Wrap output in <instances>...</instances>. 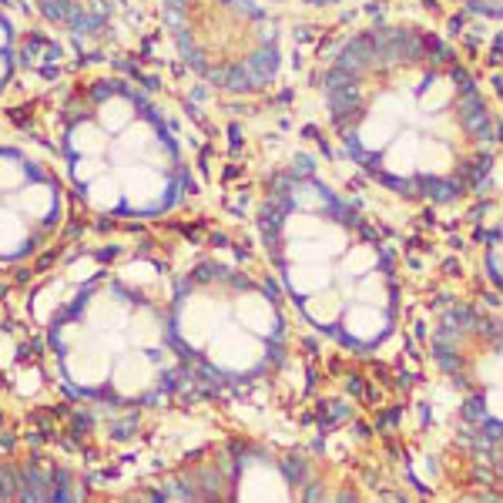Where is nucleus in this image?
<instances>
[{"mask_svg":"<svg viewBox=\"0 0 503 503\" xmlns=\"http://www.w3.org/2000/svg\"><path fill=\"white\" fill-rule=\"evenodd\" d=\"M329 282H332V272H329V265H319V262H299L289 269V286L302 296H315V292L329 289Z\"/></svg>","mask_w":503,"mask_h":503,"instance_id":"nucleus-10","label":"nucleus"},{"mask_svg":"<svg viewBox=\"0 0 503 503\" xmlns=\"http://www.w3.org/2000/svg\"><path fill=\"white\" fill-rule=\"evenodd\" d=\"M235 319H239L242 329H249L252 336H259V340L276 329V309L259 292H245V296L235 299Z\"/></svg>","mask_w":503,"mask_h":503,"instance_id":"nucleus-8","label":"nucleus"},{"mask_svg":"<svg viewBox=\"0 0 503 503\" xmlns=\"http://www.w3.org/2000/svg\"><path fill=\"white\" fill-rule=\"evenodd\" d=\"M305 313H309V319H313V322H319V326H329V322H336V319L342 315V296L336 289L315 292V296H309V299H305Z\"/></svg>","mask_w":503,"mask_h":503,"instance_id":"nucleus-14","label":"nucleus"},{"mask_svg":"<svg viewBox=\"0 0 503 503\" xmlns=\"http://www.w3.org/2000/svg\"><path fill=\"white\" fill-rule=\"evenodd\" d=\"M500 265H503V249H500Z\"/></svg>","mask_w":503,"mask_h":503,"instance_id":"nucleus-26","label":"nucleus"},{"mask_svg":"<svg viewBox=\"0 0 503 503\" xmlns=\"http://www.w3.org/2000/svg\"><path fill=\"white\" fill-rule=\"evenodd\" d=\"M376 272V249L373 245H352L342 252L340 276L346 278H366Z\"/></svg>","mask_w":503,"mask_h":503,"instance_id":"nucleus-13","label":"nucleus"},{"mask_svg":"<svg viewBox=\"0 0 503 503\" xmlns=\"http://www.w3.org/2000/svg\"><path fill=\"white\" fill-rule=\"evenodd\" d=\"M383 329H386V319L376 305H352L346 313V332L356 340H376Z\"/></svg>","mask_w":503,"mask_h":503,"instance_id":"nucleus-11","label":"nucleus"},{"mask_svg":"<svg viewBox=\"0 0 503 503\" xmlns=\"http://www.w3.org/2000/svg\"><path fill=\"white\" fill-rule=\"evenodd\" d=\"M50 208V191L44 185H31L17 195V212L31 215V218H44Z\"/></svg>","mask_w":503,"mask_h":503,"instance_id":"nucleus-18","label":"nucleus"},{"mask_svg":"<svg viewBox=\"0 0 503 503\" xmlns=\"http://www.w3.org/2000/svg\"><path fill=\"white\" fill-rule=\"evenodd\" d=\"M101 128L104 131H125L131 121H135V108H131V101L128 98H108L101 104Z\"/></svg>","mask_w":503,"mask_h":503,"instance_id":"nucleus-16","label":"nucleus"},{"mask_svg":"<svg viewBox=\"0 0 503 503\" xmlns=\"http://www.w3.org/2000/svg\"><path fill=\"white\" fill-rule=\"evenodd\" d=\"M356 299H359V305H376V309H383V305H386V282H383L376 272L359 278V286H356Z\"/></svg>","mask_w":503,"mask_h":503,"instance_id":"nucleus-19","label":"nucleus"},{"mask_svg":"<svg viewBox=\"0 0 503 503\" xmlns=\"http://www.w3.org/2000/svg\"><path fill=\"white\" fill-rule=\"evenodd\" d=\"M21 178H24V172H17V164L0 162V189H13V185H21Z\"/></svg>","mask_w":503,"mask_h":503,"instance_id":"nucleus-24","label":"nucleus"},{"mask_svg":"<svg viewBox=\"0 0 503 503\" xmlns=\"http://www.w3.org/2000/svg\"><path fill=\"white\" fill-rule=\"evenodd\" d=\"M128 319H131L128 305L111 292H101L88 302V322L98 332H121V329H128Z\"/></svg>","mask_w":503,"mask_h":503,"instance_id":"nucleus-9","label":"nucleus"},{"mask_svg":"<svg viewBox=\"0 0 503 503\" xmlns=\"http://www.w3.org/2000/svg\"><path fill=\"white\" fill-rule=\"evenodd\" d=\"M64 369H67V376H71L75 386H101L114 369L111 349L101 340L84 336L81 342L67 346V352H64Z\"/></svg>","mask_w":503,"mask_h":503,"instance_id":"nucleus-2","label":"nucleus"},{"mask_svg":"<svg viewBox=\"0 0 503 503\" xmlns=\"http://www.w3.org/2000/svg\"><path fill=\"white\" fill-rule=\"evenodd\" d=\"M57 296H61V286H50V289H44L38 296V319H44V315L54 313V302H57Z\"/></svg>","mask_w":503,"mask_h":503,"instance_id":"nucleus-22","label":"nucleus"},{"mask_svg":"<svg viewBox=\"0 0 503 503\" xmlns=\"http://www.w3.org/2000/svg\"><path fill=\"white\" fill-rule=\"evenodd\" d=\"M164 172L151 168V164H135V168H125L121 175V199L131 205V208H154V201L164 195Z\"/></svg>","mask_w":503,"mask_h":503,"instance_id":"nucleus-5","label":"nucleus"},{"mask_svg":"<svg viewBox=\"0 0 503 503\" xmlns=\"http://www.w3.org/2000/svg\"><path fill=\"white\" fill-rule=\"evenodd\" d=\"M128 342H131L135 349H151V346L162 342V326H158L154 313L141 309V313H135L128 319Z\"/></svg>","mask_w":503,"mask_h":503,"instance_id":"nucleus-12","label":"nucleus"},{"mask_svg":"<svg viewBox=\"0 0 503 503\" xmlns=\"http://www.w3.org/2000/svg\"><path fill=\"white\" fill-rule=\"evenodd\" d=\"M27 242V228L21 222V215L0 208V255H13L21 252Z\"/></svg>","mask_w":503,"mask_h":503,"instance_id":"nucleus-15","label":"nucleus"},{"mask_svg":"<svg viewBox=\"0 0 503 503\" xmlns=\"http://www.w3.org/2000/svg\"><path fill=\"white\" fill-rule=\"evenodd\" d=\"M265 356L262 340L252 336L249 329L242 326H225L215 332V340L208 342V359L215 366H222L228 373H245Z\"/></svg>","mask_w":503,"mask_h":503,"instance_id":"nucleus-1","label":"nucleus"},{"mask_svg":"<svg viewBox=\"0 0 503 503\" xmlns=\"http://www.w3.org/2000/svg\"><path fill=\"white\" fill-rule=\"evenodd\" d=\"M349 249V235L342 232V225L336 222H326V228L315 235V239H299V242H289V255L292 265L299 262H319V265H329V259H336L342 252Z\"/></svg>","mask_w":503,"mask_h":503,"instance_id":"nucleus-4","label":"nucleus"},{"mask_svg":"<svg viewBox=\"0 0 503 503\" xmlns=\"http://www.w3.org/2000/svg\"><path fill=\"white\" fill-rule=\"evenodd\" d=\"M218 329H222V305L205 292L189 296L178 309V332L189 346H208Z\"/></svg>","mask_w":503,"mask_h":503,"instance_id":"nucleus-3","label":"nucleus"},{"mask_svg":"<svg viewBox=\"0 0 503 503\" xmlns=\"http://www.w3.org/2000/svg\"><path fill=\"white\" fill-rule=\"evenodd\" d=\"M121 276L128 286H148V282H154V269L148 262H131L121 269Z\"/></svg>","mask_w":503,"mask_h":503,"instance_id":"nucleus-21","label":"nucleus"},{"mask_svg":"<svg viewBox=\"0 0 503 503\" xmlns=\"http://www.w3.org/2000/svg\"><path fill=\"white\" fill-rule=\"evenodd\" d=\"M239 503H289V493H286V483L278 480V473L265 470V466H252L242 480Z\"/></svg>","mask_w":503,"mask_h":503,"instance_id":"nucleus-7","label":"nucleus"},{"mask_svg":"<svg viewBox=\"0 0 503 503\" xmlns=\"http://www.w3.org/2000/svg\"><path fill=\"white\" fill-rule=\"evenodd\" d=\"M71 141H75V151L88 154V158L101 151V131L94 125H77L75 135H71Z\"/></svg>","mask_w":503,"mask_h":503,"instance_id":"nucleus-20","label":"nucleus"},{"mask_svg":"<svg viewBox=\"0 0 503 503\" xmlns=\"http://www.w3.org/2000/svg\"><path fill=\"white\" fill-rule=\"evenodd\" d=\"M88 199L94 208H104V212H108V208H114V205L121 201V181L111 175L94 178V181L88 185Z\"/></svg>","mask_w":503,"mask_h":503,"instance_id":"nucleus-17","label":"nucleus"},{"mask_svg":"<svg viewBox=\"0 0 503 503\" xmlns=\"http://www.w3.org/2000/svg\"><path fill=\"white\" fill-rule=\"evenodd\" d=\"M480 376L487 379V383H493V386H503V356L487 359V366L480 369Z\"/></svg>","mask_w":503,"mask_h":503,"instance_id":"nucleus-23","label":"nucleus"},{"mask_svg":"<svg viewBox=\"0 0 503 503\" xmlns=\"http://www.w3.org/2000/svg\"><path fill=\"white\" fill-rule=\"evenodd\" d=\"M111 379L121 396H141L154 383V363L141 349L121 352L111 369Z\"/></svg>","mask_w":503,"mask_h":503,"instance_id":"nucleus-6","label":"nucleus"},{"mask_svg":"<svg viewBox=\"0 0 503 503\" xmlns=\"http://www.w3.org/2000/svg\"><path fill=\"white\" fill-rule=\"evenodd\" d=\"M487 410H490L497 419H503V386L490 390V396H487Z\"/></svg>","mask_w":503,"mask_h":503,"instance_id":"nucleus-25","label":"nucleus"}]
</instances>
